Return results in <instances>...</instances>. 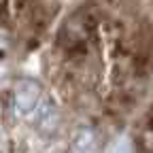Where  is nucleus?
<instances>
[]
</instances>
